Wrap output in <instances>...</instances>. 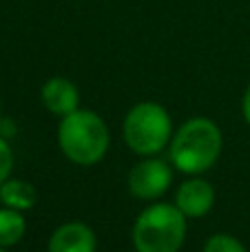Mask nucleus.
<instances>
[{
  "mask_svg": "<svg viewBox=\"0 0 250 252\" xmlns=\"http://www.w3.org/2000/svg\"><path fill=\"white\" fill-rule=\"evenodd\" d=\"M40 97H42L44 109L51 115H58V118H64V115L80 109L78 87H75L69 78H62V75L49 78L47 82L42 84Z\"/></svg>",
  "mask_w": 250,
  "mask_h": 252,
  "instance_id": "6e6552de",
  "label": "nucleus"
},
{
  "mask_svg": "<svg viewBox=\"0 0 250 252\" xmlns=\"http://www.w3.org/2000/svg\"><path fill=\"white\" fill-rule=\"evenodd\" d=\"M38 201V192L25 179H7V182L0 186V204L7 206L13 210H31Z\"/></svg>",
  "mask_w": 250,
  "mask_h": 252,
  "instance_id": "1a4fd4ad",
  "label": "nucleus"
},
{
  "mask_svg": "<svg viewBox=\"0 0 250 252\" xmlns=\"http://www.w3.org/2000/svg\"><path fill=\"white\" fill-rule=\"evenodd\" d=\"M11 168H13V151H11L7 139L0 135V186L9 179Z\"/></svg>",
  "mask_w": 250,
  "mask_h": 252,
  "instance_id": "f8f14e48",
  "label": "nucleus"
},
{
  "mask_svg": "<svg viewBox=\"0 0 250 252\" xmlns=\"http://www.w3.org/2000/svg\"><path fill=\"white\" fill-rule=\"evenodd\" d=\"M27 232V221L20 210H13L2 206L0 208V248H11L20 244Z\"/></svg>",
  "mask_w": 250,
  "mask_h": 252,
  "instance_id": "9d476101",
  "label": "nucleus"
},
{
  "mask_svg": "<svg viewBox=\"0 0 250 252\" xmlns=\"http://www.w3.org/2000/svg\"><path fill=\"white\" fill-rule=\"evenodd\" d=\"M122 133L126 146L135 155L153 157L171 144L173 120L157 102H140L124 115Z\"/></svg>",
  "mask_w": 250,
  "mask_h": 252,
  "instance_id": "20e7f679",
  "label": "nucleus"
},
{
  "mask_svg": "<svg viewBox=\"0 0 250 252\" xmlns=\"http://www.w3.org/2000/svg\"><path fill=\"white\" fill-rule=\"evenodd\" d=\"M0 111H2V104H0ZM0 120H2V118H0Z\"/></svg>",
  "mask_w": 250,
  "mask_h": 252,
  "instance_id": "4468645a",
  "label": "nucleus"
},
{
  "mask_svg": "<svg viewBox=\"0 0 250 252\" xmlns=\"http://www.w3.org/2000/svg\"><path fill=\"white\" fill-rule=\"evenodd\" d=\"M95 232L84 221H66L49 237L47 252H95Z\"/></svg>",
  "mask_w": 250,
  "mask_h": 252,
  "instance_id": "0eeeda50",
  "label": "nucleus"
},
{
  "mask_svg": "<svg viewBox=\"0 0 250 252\" xmlns=\"http://www.w3.org/2000/svg\"><path fill=\"white\" fill-rule=\"evenodd\" d=\"M128 190L135 199L142 201H155L168 190L173 184V168L168 161L159 159L157 155L144 157L128 170Z\"/></svg>",
  "mask_w": 250,
  "mask_h": 252,
  "instance_id": "39448f33",
  "label": "nucleus"
},
{
  "mask_svg": "<svg viewBox=\"0 0 250 252\" xmlns=\"http://www.w3.org/2000/svg\"><path fill=\"white\" fill-rule=\"evenodd\" d=\"M215 204V188L199 175H190L184 184H180L175 195V206L186 215V219L206 217Z\"/></svg>",
  "mask_w": 250,
  "mask_h": 252,
  "instance_id": "423d86ee",
  "label": "nucleus"
},
{
  "mask_svg": "<svg viewBox=\"0 0 250 252\" xmlns=\"http://www.w3.org/2000/svg\"><path fill=\"white\" fill-rule=\"evenodd\" d=\"M202 252H246V248L237 237L228 235V232H217L206 239Z\"/></svg>",
  "mask_w": 250,
  "mask_h": 252,
  "instance_id": "9b49d317",
  "label": "nucleus"
},
{
  "mask_svg": "<svg viewBox=\"0 0 250 252\" xmlns=\"http://www.w3.org/2000/svg\"><path fill=\"white\" fill-rule=\"evenodd\" d=\"M111 144L106 122L89 109H78L60 118L58 146L62 155L78 166H93L104 159Z\"/></svg>",
  "mask_w": 250,
  "mask_h": 252,
  "instance_id": "f03ea898",
  "label": "nucleus"
},
{
  "mask_svg": "<svg viewBox=\"0 0 250 252\" xmlns=\"http://www.w3.org/2000/svg\"><path fill=\"white\" fill-rule=\"evenodd\" d=\"M242 113H244V120H246L248 126H250V84H248L246 93H244V100H242Z\"/></svg>",
  "mask_w": 250,
  "mask_h": 252,
  "instance_id": "ddd939ff",
  "label": "nucleus"
},
{
  "mask_svg": "<svg viewBox=\"0 0 250 252\" xmlns=\"http://www.w3.org/2000/svg\"><path fill=\"white\" fill-rule=\"evenodd\" d=\"M0 252H4V248H0Z\"/></svg>",
  "mask_w": 250,
  "mask_h": 252,
  "instance_id": "2eb2a0df",
  "label": "nucleus"
},
{
  "mask_svg": "<svg viewBox=\"0 0 250 252\" xmlns=\"http://www.w3.org/2000/svg\"><path fill=\"white\" fill-rule=\"evenodd\" d=\"M224 148L221 128L208 118H190L168 144L171 164L184 175H202L215 166Z\"/></svg>",
  "mask_w": 250,
  "mask_h": 252,
  "instance_id": "f257e3e1",
  "label": "nucleus"
},
{
  "mask_svg": "<svg viewBox=\"0 0 250 252\" xmlns=\"http://www.w3.org/2000/svg\"><path fill=\"white\" fill-rule=\"evenodd\" d=\"M135 252H180L186 239V215L175 204H151L133 223Z\"/></svg>",
  "mask_w": 250,
  "mask_h": 252,
  "instance_id": "7ed1b4c3",
  "label": "nucleus"
}]
</instances>
